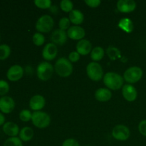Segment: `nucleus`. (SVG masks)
Returning a JSON list of instances; mask_svg holds the SVG:
<instances>
[{
  "label": "nucleus",
  "mask_w": 146,
  "mask_h": 146,
  "mask_svg": "<svg viewBox=\"0 0 146 146\" xmlns=\"http://www.w3.org/2000/svg\"><path fill=\"white\" fill-rule=\"evenodd\" d=\"M9 91V84L5 80H0V96H4Z\"/></svg>",
  "instance_id": "7c9ffc66"
},
{
  "label": "nucleus",
  "mask_w": 146,
  "mask_h": 146,
  "mask_svg": "<svg viewBox=\"0 0 146 146\" xmlns=\"http://www.w3.org/2000/svg\"><path fill=\"white\" fill-rule=\"evenodd\" d=\"M11 54V48L8 44H0V60H5Z\"/></svg>",
  "instance_id": "393cba45"
},
{
  "label": "nucleus",
  "mask_w": 146,
  "mask_h": 146,
  "mask_svg": "<svg viewBox=\"0 0 146 146\" xmlns=\"http://www.w3.org/2000/svg\"><path fill=\"white\" fill-rule=\"evenodd\" d=\"M117 9L122 13H130L136 8V3L133 0H119L117 2Z\"/></svg>",
  "instance_id": "f8f14e48"
},
{
  "label": "nucleus",
  "mask_w": 146,
  "mask_h": 146,
  "mask_svg": "<svg viewBox=\"0 0 146 146\" xmlns=\"http://www.w3.org/2000/svg\"><path fill=\"white\" fill-rule=\"evenodd\" d=\"M24 75V68L19 65H13L7 72V77L10 81H18Z\"/></svg>",
  "instance_id": "9d476101"
},
{
  "label": "nucleus",
  "mask_w": 146,
  "mask_h": 146,
  "mask_svg": "<svg viewBox=\"0 0 146 146\" xmlns=\"http://www.w3.org/2000/svg\"><path fill=\"white\" fill-rule=\"evenodd\" d=\"M54 25L52 17L49 15L41 16L36 23V29L39 33H48L51 31Z\"/></svg>",
  "instance_id": "39448f33"
},
{
  "label": "nucleus",
  "mask_w": 146,
  "mask_h": 146,
  "mask_svg": "<svg viewBox=\"0 0 146 146\" xmlns=\"http://www.w3.org/2000/svg\"><path fill=\"white\" fill-rule=\"evenodd\" d=\"M112 97V93L108 88H101L96 90L95 93V98L97 101L101 102L108 101Z\"/></svg>",
  "instance_id": "6ab92c4d"
},
{
  "label": "nucleus",
  "mask_w": 146,
  "mask_h": 146,
  "mask_svg": "<svg viewBox=\"0 0 146 146\" xmlns=\"http://www.w3.org/2000/svg\"><path fill=\"white\" fill-rule=\"evenodd\" d=\"M122 94L123 98L130 102L135 101L138 96L136 88L131 84H125L123 86Z\"/></svg>",
  "instance_id": "4468645a"
},
{
  "label": "nucleus",
  "mask_w": 146,
  "mask_h": 146,
  "mask_svg": "<svg viewBox=\"0 0 146 146\" xmlns=\"http://www.w3.org/2000/svg\"><path fill=\"white\" fill-rule=\"evenodd\" d=\"M80 59V54L77 51H71L68 55V60L72 63H76Z\"/></svg>",
  "instance_id": "473e14b6"
},
{
  "label": "nucleus",
  "mask_w": 146,
  "mask_h": 146,
  "mask_svg": "<svg viewBox=\"0 0 146 146\" xmlns=\"http://www.w3.org/2000/svg\"><path fill=\"white\" fill-rule=\"evenodd\" d=\"M3 146H23V143L18 137H10L6 140Z\"/></svg>",
  "instance_id": "a878e982"
},
{
  "label": "nucleus",
  "mask_w": 146,
  "mask_h": 146,
  "mask_svg": "<svg viewBox=\"0 0 146 146\" xmlns=\"http://www.w3.org/2000/svg\"><path fill=\"white\" fill-rule=\"evenodd\" d=\"M131 132L129 128L124 125H117L112 131V136L120 141H126L129 138Z\"/></svg>",
  "instance_id": "6e6552de"
},
{
  "label": "nucleus",
  "mask_w": 146,
  "mask_h": 146,
  "mask_svg": "<svg viewBox=\"0 0 146 146\" xmlns=\"http://www.w3.org/2000/svg\"><path fill=\"white\" fill-rule=\"evenodd\" d=\"M58 48L56 44L48 43L44 47L42 51V56L46 61H52L56 57Z\"/></svg>",
  "instance_id": "9b49d317"
},
{
  "label": "nucleus",
  "mask_w": 146,
  "mask_h": 146,
  "mask_svg": "<svg viewBox=\"0 0 146 146\" xmlns=\"http://www.w3.org/2000/svg\"><path fill=\"white\" fill-rule=\"evenodd\" d=\"M0 39H1V36H0Z\"/></svg>",
  "instance_id": "4c0bfd02"
},
{
  "label": "nucleus",
  "mask_w": 146,
  "mask_h": 146,
  "mask_svg": "<svg viewBox=\"0 0 146 146\" xmlns=\"http://www.w3.org/2000/svg\"><path fill=\"white\" fill-rule=\"evenodd\" d=\"M5 123V116L4 115V114L1 112H0V126L2 125Z\"/></svg>",
  "instance_id": "e433bc0d"
},
{
  "label": "nucleus",
  "mask_w": 146,
  "mask_h": 146,
  "mask_svg": "<svg viewBox=\"0 0 146 146\" xmlns=\"http://www.w3.org/2000/svg\"><path fill=\"white\" fill-rule=\"evenodd\" d=\"M103 78L104 84L108 89L116 91L123 86L124 78L117 73L108 72L104 75Z\"/></svg>",
  "instance_id": "f257e3e1"
},
{
  "label": "nucleus",
  "mask_w": 146,
  "mask_h": 146,
  "mask_svg": "<svg viewBox=\"0 0 146 146\" xmlns=\"http://www.w3.org/2000/svg\"><path fill=\"white\" fill-rule=\"evenodd\" d=\"M118 27L126 33H131L133 31V23L132 20L128 18L121 19L118 24Z\"/></svg>",
  "instance_id": "412c9836"
},
{
  "label": "nucleus",
  "mask_w": 146,
  "mask_h": 146,
  "mask_svg": "<svg viewBox=\"0 0 146 146\" xmlns=\"http://www.w3.org/2000/svg\"><path fill=\"white\" fill-rule=\"evenodd\" d=\"M86 73L90 79L94 81H99L104 78L102 66L95 61L89 63L87 65Z\"/></svg>",
  "instance_id": "20e7f679"
},
{
  "label": "nucleus",
  "mask_w": 146,
  "mask_h": 146,
  "mask_svg": "<svg viewBox=\"0 0 146 146\" xmlns=\"http://www.w3.org/2000/svg\"><path fill=\"white\" fill-rule=\"evenodd\" d=\"M69 20L76 26H79L84 20V16L80 10L73 9L69 13Z\"/></svg>",
  "instance_id": "aec40b11"
},
{
  "label": "nucleus",
  "mask_w": 146,
  "mask_h": 146,
  "mask_svg": "<svg viewBox=\"0 0 146 146\" xmlns=\"http://www.w3.org/2000/svg\"><path fill=\"white\" fill-rule=\"evenodd\" d=\"M67 37H68L67 32L59 29L53 31L51 36V40L53 44L62 46L66 42Z\"/></svg>",
  "instance_id": "ddd939ff"
},
{
  "label": "nucleus",
  "mask_w": 146,
  "mask_h": 146,
  "mask_svg": "<svg viewBox=\"0 0 146 146\" xmlns=\"http://www.w3.org/2000/svg\"><path fill=\"white\" fill-rule=\"evenodd\" d=\"M68 37L73 40H81L84 39L85 36V30L80 26H73L70 27L67 31Z\"/></svg>",
  "instance_id": "dca6fc26"
},
{
  "label": "nucleus",
  "mask_w": 146,
  "mask_h": 146,
  "mask_svg": "<svg viewBox=\"0 0 146 146\" xmlns=\"http://www.w3.org/2000/svg\"><path fill=\"white\" fill-rule=\"evenodd\" d=\"M15 108V102L11 97L4 96L0 98V111L2 113L9 114Z\"/></svg>",
  "instance_id": "1a4fd4ad"
},
{
  "label": "nucleus",
  "mask_w": 146,
  "mask_h": 146,
  "mask_svg": "<svg viewBox=\"0 0 146 146\" xmlns=\"http://www.w3.org/2000/svg\"><path fill=\"white\" fill-rule=\"evenodd\" d=\"M34 135V131L30 127H24L19 132V138L21 141L24 142H28L31 141L33 138Z\"/></svg>",
  "instance_id": "4be33fe9"
},
{
  "label": "nucleus",
  "mask_w": 146,
  "mask_h": 146,
  "mask_svg": "<svg viewBox=\"0 0 146 146\" xmlns=\"http://www.w3.org/2000/svg\"><path fill=\"white\" fill-rule=\"evenodd\" d=\"M92 51V44L88 40L81 39L76 44V51L80 55L85 56Z\"/></svg>",
  "instance_id": "f3484780"
},
{
  "label": "nucleus",
  "mask_w": 146,
  "mask_h": 146,
  "mask_svg": "<svg viewBox=\"0 0 146 146\" xmlns=\"http://www.w3.org/2000/svg\"><path fill=\"white\" fill-rule=\"evenodd\" d=\"M62 146H80V145L76 140L74 138H68L64 141Z\"/></svg>",
  "instance_id": "72a5a7b5"
},
{
  "label": "nucleus",
  "mask_w": 146,
  "mask_h": 146,
  "mask_svg": "<svg viewBox=\"0 0 146 146\" xmlns=\"http://www.w3.org/2000/svg\"><path fill=\"white\" fill-rule=\"evenodd\" d=\"M31 121L36 128H45L51 123V117L43 111H35L32 113Z\"/></svg>",
  "instance_id": "7ed1b4c3"
},
{
  "label": "nucleus",
  "mask_w": 146,
  "mask_h": 146,
  "mask_svg": "<svg viewBox=\"0 0 146 146\" xmlns=\"http://www.w3.org/2000/svg\"><path fill=\"white\" fill-rule=\"evenodd\" d=\"M32 40L33 43L36 46H42L44 44V42H45V36L41 33H36L33 36Z\"/></svg>",
  "instance_id": "cd10ccee"
},
{
  "label": "nucleus",
  "mask_w": 146,
  "mask_h": 146,
  "mask_svg": "<svg viewBox=\"0 0 146 146\" xmlns=\"http://www.w3.org/2000/svg\"><path fill=\"white\" fill-rule=\"evenodd\" d=\"M31 118H32V113L29 110H22L19 113V118L23 122H28V121H31Z\"/></svg>",
  "instance_id": "c756f323"
},
{
  "label": "nucleus",
  "mask_w": 146,
  "mask_h": 146,
  "mask_svg": "<svg viewBox=\"0 0 146 146\" xmlns=\"http://www.w3.org/2000/svg\"><path fill=\"white\" fill-rule=\"evenodd\" d=\"M34 4L37 7L40 9H50L51 7V0H35Z\"/></svg>",
  "instance_id": "c85d7f7f"
},
{
  "label": "nucleus",
  "mask_w": 146,
  "mask_h": 146,
  "mask_svg": "<svg viewBox=\"0 0 146 146\" xmlns=\"http://www.w3.org/2000/svg\"><path fill=\"white\" fill-rule=\"evenodd\" d=\"M143 70L138 66H132L128 68L124 72L123 78L126 82L135 84L138 82L143 77Z\"/></svg>",
  "instance_id": "0eeeda50"
},
{
  "label": "nucleus",
  "mask_w": 146,
  "mask_h": 146,
  "mask_svg": "<svg viewBox=\"0 0 146 146\" xmlns=\"http://www.w3.org/2000/svg\"><path fill=\"white\" fill-rule=\"evenodd\" d=\"M56 73L61 77H68L73 73V65L71 61L67 58L62 57L58 58L54 66Z\"/></svg>",
  "instance_id": "f03ea898"
},
{
  "label": "nucleus",
  "mask_w": 146,
  "mask_h": 146,
  "mask_svg": "<svg viewBox=\"0 0 146 146\" xmlns=\"http://www.w3.org/2000/svg\"><path fill=\"white\" fill-rule=\"evenodd\" d=\"M138 130L143 135L146 136V120H143L140 122L138 125Z\"/></svg>",
  "instance_id": "c9c22d12"
},
{
  "label": "nucleus",
  "mask_w": 146,
  "mask_h": 146,
  "mask_svg": "<svg viewBox=\"0 0 146 146\" xmlns=\"http://www.w3.org/2000/svg\"><path fill=\"white\" fill-rule=\"evenodd\" d=\"M85 3L91 8H96L101 4L100 0H85Z\"/></svg>",
  "instance_id": "f704fd0d"
},
{
  "label": "nucleus",
  "mask_w": 146,
  "mask_h": 146,
  "mask_svg": "<svg viewBox=\"0 0 146 146\" xmlns=\"http://www.w3.org/2000/svg\"><path fill=\"white\" fill-rule=\"evenodd\" d=\"M2 130L6 135L10 137H17L18 134H19V128L18 125L14 122H6L3 125Z\"/></svg>",
  "instance_id": "a211bd4d"
},
{
  "label": "nucleus",
  "mask_w": 146,
  "mask_h": 146,
  "mask_svg": "<svg viewBox=\"0 0 146 146\" xmlns=\"http://www.w3.org/2000/svg\"><path fill=\"white\" fill-rule=\"evenodd\" d=\"M106 54L108 58L112 61H115L117 58H121V54L120 50L113 46H109L106 49Z\"/></svg>",
  "instance_id": "b1692460"
},
{
  "label": "nucleus",
  "mask_w": 146,
  "mask_h": 146,
  "mask_svg": "<svg viewBox=\"0 0 146 146\" xmlns=\"http://www.w3.org/2000/svg\"><path fill=\"white\" fill-rule=\"evenodd\" d=\"M60 7L64 12H71L74 9V4L70 0H62L60 2Z\"/></svg>",
  "instance_id": "bb28decb"
},
{
  "label": "nucleus",
  "mask_w": 146,
  "mask_h": 146,
  "mask_svg": "<svg viewBox=\"0 0 146 146\" xmlns=\"http://www.w3.org/2000/svg\"><path fill=\"white\" fill-rule=\"evenodd\" d=\"M54 68L50 63L43 61L40 63L36 68L37 77L41 81H48L53 75Z\"/></svg>",
  "instance_id": "423d86ee"
},
{
  "label": "nucleus",
  "mask_w": 146,
  "mask_h": 146,
  "mask_svg": "<svg viewBox=\"0 0 146 146\" xmlns=\"http://www.w3.org/2000/svg\"><path fill=\"white\" fill-rule=\"evenodd\" d=\"M105 51L104 49L101 46H96L92 49L91 52V58L95 62L101 61L104 56Z\"/></svg>",
  "instance_id": "5701e85b"
},
{
  "label": "nucleus",
  "mask_w": 146,
  "mask_h": 146,
  "mask_svg": "<svg viewBox=\"0 0 146 146\" xmlns=\"http://www.w3.org/2000/svg\"><path fill=\"white\" fill-rule=\"evenodd\" d=\"M70 20L69 19L67 18V17H63L60 19L59 23H58V26H59L60 29L64 30V31H66V29H69L70 26Z\"/></svg>",
  "instance_id": "2f4dec72"
},
{
  "label": "nucleus",
  "mask_w": 146,
  "mask_h": 146,
  "mask_svg": "<svg viewBox=\"0 0 146 146\" xmlns=\"http://www.w3.org/2000/svg\"><path fill=\"white\" fill-rule=\"evenodd\" d=\"M45 98L41 95H35L29 101V107L34 111H41L45 106Z\"/></svg>",
  "instance_id": "2eb2a0df"
}]
</instances>
